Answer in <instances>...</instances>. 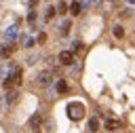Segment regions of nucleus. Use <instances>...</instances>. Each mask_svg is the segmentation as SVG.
<instances>
[{
    "label": "nucleus",
    "mask_w": 135,
    "mask_h": 133,
    "mask_svg": "<svg viewBox=\"0 0 135 133\" xmlns=\"http://www.w3.org/2000/svg\"><path fill=\"white\" fill-rule=\"evenodd\" d=\"M84 114H86V110H84V106H82L80 101H70V103H68V116H70L72 120H80Z\"/></svg>",
    "instance_id": "1"
},
{
    "label": "nucleus",
    "mask_w": 135,
    "mask_h": 133,
    "mask_svg": "<svg viewBox=\"0 0 135 133\" xmlns=\"http://www.w3.org/2000/svg\"><path fill=\"white\" fill-rule=\"evenodd\" d=\"M53 70H42V72H38V76H36V84H40V87H49L51 82H53Z\"/></svg>",
    "instance_id": "2"
},
{
    "label": "nucleus",
    "mask_w": 135,
    "mask_h": 133,
    "mask_svg": "<svg viewBox=\"0 0 135 133\" xmlns=\"http://www.w3.org/2000/svg\"><path fill=\"white\" fill-rule=\"evenodd\" d=\"M59 63L61 65H72L74 63V53L72 51H61L59 53Z\"/></svg>",
    "instance_id": "3"
},
{
    "label": "nucleus",
    "mask_w": 135,
    "mask_h": 133,
    "mask_svg": "<svg viewBox=\"0 0 135 133\" xmlns=\"http://www.w3.org/2000/svg\"><path fill=\"white\" fill-rule=\"evenodd\" d=\"M15 49H17L15 44H2V46H0V57H2V59H8V57L15 53Z\"/></svg>",
    "instance_id": "4"
},
{
    "label": "nucleus",
    "mask_w": 135,
    "mask_h": 133,
    "mask_svg": "<svg viewBox=\"0 0 135 133\" xmlns=\"http://www.w3.org/2000/svg\"><path fill=\"white\" fill-rule=\"evenodd\" d=\"M17 36H19V27H17V25H11V27L4 32V38H6V40H11V44H13V40H15Z\"/></svg>",
    "instance_id": "5"
},
{
    "label": "nucleus",
    "mask_w": 135,
    "mask_h": 133,
    "mask_svg": "<svg viewBox=\"0 0 135 133\" xmlns=\"http://www.w3.org/2000/svg\"><path fill=\"white\" fill-rule=\"evenodd\" d=\"M70 27H72V21H70V19H63V21L59 23V34H61V36H68V34H70Z\"/></svg>",
    "instance_id": "6"
},
{
    "label": "nucleus",
    "mask_w": 135,
    "mask_h": 133,
    "mask_svg": "<svg viewBox=\"0 0 135 133\" xmlns=\"http://www.w3.org/2000/svg\"><path fill=\"white\" fill-rule=\"evenodd\" d=\"M4 101H6L8 106L17 103V101H19V91H8V93H6V97H4Z\"/></svg>",
    "instance_id": "7"
},
{
    "label": "nucleus",
    "mask_w": 135,
    "mask_h": 133,
    "mask_svg": "<svg viewBox=\"0 0 135 133\" xmlns=\"http://www.w3.org/2000/svg\"><path fill=\"white\" fill-rule=\"evenodd\" d=\"M40 125H42V116H40V114H34V116L30 118V127H32V129H34V131L38 133V129H40Z\"/></svg>",
    "instance_id": "8"
},
{
    "label": "nucleus",
    "mask_w": 135,
    "mask_h": 133,
    "mask_svg": "<svg viewBox=\"0 0 135 133\" xmlns=\"http://www.w3.org/2000/svg\"><path fill=\"white\" fill-rule=\"evenodd\" d=\"M120 127H122V122L116 120V118H108V120H105V129H108V131H116V129H120Z\"/></svg>",
    "instance_id": "9"
},
{
    "label": "nucleus",
    "mask_w": 135,
    "mask_h": 133,
    "mask_svg": "<svg viewBox=\"0 0 135 133\" xmlns=\"http://www.w3.org/2000/svg\"><path fill=\"white\" fill-rule=\"evenodd\" d=\"M68 8H70V13H72V17H78V15H80V11H82V6H80V2H72V4L68 6Z\"/></svg>",
    "instance_id": "10"
},
{
    "label": "nucleus",
    "mask_w": 135,
    "mask_h": 133,
    "mask_svg": "<svg viewBox=\"0 0 135 133\" xmlns=\"http://www.w3.org/2000/svg\"><path fill=\"white\" fill-rule=\"evenodd\" d=\"M99 2H101V0H82L80 6H82V8H93V6H97Z\"/></svg>",
    "instance_id": "11"
},
{
    "label": "nucleus",
    "mask_w": 135,
    "mask_h": 133,
    "mask_svg": "<svg viewBox=\"0 0 135 133\" xmlns=\"http://www.w3.org/2000/svg\"><path fill=\"white\" fill-rule=\"evenodd\" d=\"M89 131H91V133L99 131V120H97V118H91V120H89Z\"/></svg>",
    "instance_id": "12"
},
{
    "label": "nucleus",
    "mask_w": 135,
    "mask_h": 133,
    "mask_svg": "<svg viewBox=\"0 0 135 133\" xmlns=\"http://www.w3.org/2000/svg\"><path fill=\"white\" fill-rule=\"evenodd\" d=\"M114 36H116V38H122V36H124V27H122V25H114Z\"/></svg>",
    "instance_id": "13"
},
{
    "label": "nucleus",
    "mask_w": 135,
    "mask_h": 133,
    "mask_svg": "<svg viewBox=\"0 0 135 133\" xmlns=\"http://www.w3.org/2000/svg\"><path fill=\"white\" fill-rule=\"evenodd\" d=\"M57 91H59V93H65V91H68L65 80H57Z\"/></svg>",
    "instance_id": "14"
},
{
    "label": "nucleus",
    "mask_w": 135,
    "mask_h": 133,
    "mask_svg": "<svg viewBox=\"0 0 135 133\" xmlns=\"http://www.w3.org/2000/svg\"><path fill=\"white\" fill-rule=\"evenodd\" d=\"M80 51H82V42H80V40H76V42L72 44V53H80Z\"/></svg>",
    "instance_id": "15"
},
{
    "label": "nucleus",
    "mask_w": 135,
    "mask_h": 133,
    "mask_svg": "<svg viewBox=\"0 0 135 133\" xmlns=\"http://www.w3.org/2000/svg\"><path fill=\"white\" fill-rule=\"evenodd\" d=\"M53 15H55V8H53V6H49V8H46V13H44V19H53Z\"/></svg>",
    "instance_id": "16"
},
{
    "label": "nucleus",
    "mask_w": 135,
    "mask_h": 133,
    "mask_svg": "<svg viewBox=\"0 0 135 133\" xmlns=\"http://www.w3.org/2000/svg\"><path fill=\"white\" fill-rule=\"evenodd\" d=\"M57 11H59V13H65V11H68V4H63V2H61V4L57 6Z\"/></svg>",
    "instance_id": "17"
},
{
    "label": "nucleus",
    "mask_w": 135,
    "mask_h": 133,
    "mask_svg": "<svg viewBox=\"0 0 135 133\" xmlns=\"http://www.w3.org/2000/svg\"><path fill=\"white\" fill-rule=\"evenodd\" d=\"M127 2H129V4H135V0H127Z\"/></svg>",
    "instance_id": "18"
}]
</instances>
